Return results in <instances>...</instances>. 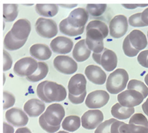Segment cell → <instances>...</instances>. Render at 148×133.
I'll list each match as a JSON object with an SVG mask.
<instances>
[{
	"label": "cell",
	"mask_w": 148,
	"mask_h": 133,
	"mask_svg": "<svg viewBox=\"0 0 148 133\" xmlns=\"http://www.w3.org/2000/svg\"><path fill=\"white\" fill-rule=\"evenodd\" d=\"M66 19L68 23L73 27H84L88 19V13L84 8H76L70 13Z\"/></svg>",
	"instance_id": "2e32d148"
},
{
	"label": "cell",
	"mask_w": 148,
	"mask_h": 133,
	"mask_svg": "<svg viewBox=\"0 0 148 133\" xmlns=\"http://www.w3.org/2000/svg\"><path fill=\"white\" fill-rule=\"evenodd\" d=\"M129 124H134L148 127V121L147 118L143 114L139 113H135L131 117L129 120Z\"/></svg>",
	"instance_id": "836d02e7"
},
{
	"label": "cell",
	"mask_w": 148,
	"mask_h": 133,
	"mask_svg": "<svg viewBox=\"0 0 148 133\" xmlns=\"http://www.w3.org/2000/svg\"><path fill=\"white\" fill-rule=\"evenodd\" d=\"M91 54V50L87 46L86 39H81L75 45L72 56L77 62H83L87 60Z\"/></svg>",
	"instance_id": "ffe728a7"
},
{
	"label": "cell",
	"mask_w": 148,
	"mask_h": 133,
	"mask_svg": "<svg viewBox=\"0 0 148 133\" xmlns=\"http://www.w3.org/2000/svg\"><path fill=\"white\" fill-rule=\"evenodd\" d=\"M145 99L143 95L135 90H125L117 95L119 103L127 108H134L141 104Z\"/></svg>",
	"instance_id": "ba28073f"
},
{
	"label": "cell",
	"mask_w": 148,
	"mask_h": 133,
	"mask_svg": "<svg viewBox=\"0 0 148 133\" xmlns=\"http://www.w3.org/2000/svg\"><path fill=\"white\" fill-rule=\"evenodd\" d=\"M15 133H32L29 129H28L27 127H22L18 128Z\"/></svg>",
	"instance_id": "c3c4849f"
},
{
	"label": "cell",
	"mask_w": 148,
	"mask_h": 133,
	"mask_svg": "<svg viewBox=\"0 0 148 133\" xmlns=\"http://www.w3.org/2000/svg\"><path fill=\"white\" fill-rule=\"evenodd\" d=\"M88 79L96 84H103L106 80V73L99 66L95 65H88L84 71Z\"/></svg>",
	"instance_id": "ac0fdd59"
},
{
	"label": "cell",
	"mask_w": 148,
	"mask_h": 133,
	"mask_svg": "<svg viewBox=\"0 0 148 133\" xmlns=\"http://www.w3.org/2000/svg\"><path fill=\"white\" fill-rule=\"evenodd\" d=\"M135 112L134 108H127L116 103L111 108L112 115L117 119L125 120L130 118Z\"/></svg>",
	"instance_id": "603a6c76"
},
{
	"label": "cell",
	"mask_w": 148,
	"mask_h": 133,
	"mask_svg": "<svg viewBox=\"0 0 148 133\" xmlns=\"http://www.w3.org/2000/svg\"><path fill=\"white\" fill-rule=\"evenodd\" d=\"M38 68V62L31 57L18 60L14 64V72L20 76H29L35 72Z\"/></svg>",
	"instance_id": "5b68a950"
},
{
	"label": "cell",
	"mask_w": 148,
	"mask_h": 133,
	"mask_svg": "<svg viewBox=\"0 0 148 133\" xmlns=\"http://www.w3.org/2000/svg\"><path fill=\"white\" fill-rule=\"evenodd\" d=\"M147 39H148V31H147Z\"/></svg>",
	"instance_id": "f5cc1de1"
},
{
	"label": "cell",
	"mask_w": 148,
	"mask_h": 133,
	"mask_svg": "<svg viewBox=\"0 0 148 133\" xmlns=\"http://www.w3.org/2000/svg\"><path fill=\"white\" fill-rule=\"evenodd\" d=\"M43 114L45 119L49 124L58 126L65 116V111L61 104L55 103L49 105Z\"/></svg>",
	"instance_id": "52a82bcc"
},
{
	"label": "cell",
	"mask_w": 148,
	"mask_h": 133,
	"mask_svg": "<svg viewBox=\"0 0 148 133\" xmlns=\"http://www.w3.org/2000/svg\"><path fill=\"white\" fill-rule=\"evenodd\" d=\"M124 124V122L116 120L111 125L110 132L111 133H120L119 131V127L121 125Z\"/></svg>",
	"instance_id": "7bdbcfd3"
},
{
	"label": "cell",
	"mask_w": 148,
	"mask_h": 133,
	"mask_svg": "<svg viewBox=\"0 0 148 133\" xmlns=\"http://www.w3.org/2000/svg\"><path fill=\"white\" fill-rule=\"evenodd\" d=\"M35 26L36 32L43 38H51L58 33L57 24L52 19L39 17L36 20Z\"/></svg>",
	"instance_id": "8992f818"
},
{
	"label": "cell",
	"mask_w": 148,
	"mask_h": 133,
	"mask_svg": "<svg viewBox=\"0 0 148 133\" xmlns=\"http://www.w3.org/2000/svg\"><path fill=\"white\" fill-rule=\"evenodd\" d=\"M142 21L147 26L148 25V8H146L141 14Z\"/></svg>",
	"instance_id": "bcb514c9"
},
{
	"label": "cell",
	"mask_w": 148,
	"mask_h": 133,
	"mask_svg": "<svg viewBox=\"0 0 148 133\" xmlns=\"http://www.w3.org/2000/svg\"><path fill=\"white\" fill-rule=\"evenodd\" d=\"M92 58L98 64L102 65L103 68L110 72L114 70L117 65V57L112 50L104 48L100 53H92Z\"/></svg>",
	"instance_id": "3957f363"
},
{
	"label": "cell",
	"mask_w": 148,
	"mask_h": 133,
	"mask_svg": "<svg viewBox=\"0 0 148 133\" xmlns=\"http://www.w3.org/2000/svg\"><path fill=\"white\" fill-rule=\"evenodd\" d=\"M46 81H43L41 83H40L38 86H37V88H36V93L37 95L38 96V97L43 101L46 102V103H50L51 102L45 97L44 92H43V87L44 86L46 83Z\"/></svg>",
	"instance_id": "b9f144b4"
},
{
	"label": "cell",
	"mask_w": 148,
	"mask_h": 133,
	"mask_svg": "<svg viewBox=\"0 0 148 133\" xmlns=\"http://www.w3.org/2000/svg\"><path fill=\"white\" fill-rule=\"evenodd\" d=\"M87 81L82 73H77L72 76L68 82L69 93L73 95H79L86 91Z\"/></svg>",
	"instance_id": "e0dca14e"
},
{
	"label": "cell",
	"mask_w": 148,
	"mask_h": 133,
	"mask_svg": "<svg viewBox=\"0 0 148 133\" xmlns=\"http://www.w3.org/2000/svg\"><path fill=\"white\" fill-rule=\"evenodd\" d=\"M60 31L61 33L70 36H76L83 33L84 27L75 28L72 27L68 22L67 19L62 20L59 24Z\"/></svg>",
	"instance_id": "484cf974"
},
{
	"label": "cell",
	"mask_w": 148,
	"mask_h": 133,
	"mask_svg": "<svg viewBox=\"0 0 148 133\" xmlns=\"http://www.w3.org/2000/svg\"><path fill=\"white\" fill-rule=\"evenodd\" d=\"M43 92L45 97L51 102L62 101L66 97L65 88L54 82L46 80L43 87Z\"/></svg>",
	"instance_id": "277c9868"
},
{
	"label": "cell",
	"mask_w": 148,
	"mask_h": 133,
	"mask_svg": "<svg viewBox=\"0 0 148 133\" xmlns=\"http://www.w3.org/2000/svg\"><path fill=\"white\" fill-rule=\"evenodd\" d=\"M86 94H87L86 91L85 92H84L82 94L77 95V96L73 95L69 93L68 99H69L71 102H72L73 104H82V102H83V101L85 99V97L86 96Z\"/></svg>",
	"instance_id": "60d3db41"
},
{
	"label": "cell",
	"mask_w": 148,
	"mask_h": 133,
	"mask_svg": "<svg viewBox=\"0 0 148 133\" xmlns=\"http://www.w3.org/2000/svg\"><path fill=\"white\" fill-rule=\"evenodd\" d=\"M57 133H69V132H66V131H59V132H57Z\"/></svg>",
	"instance_id": "816d5d0a"
},
{
	"label": "cell",
	"mask_w": 148,
	"mask_h": 133,
	"mask_svg": "<svg viewBox=\"0 0 148 133\" xmlns=\"http://www.w3.org/2000/svg\"><path fill=\"white\" fill-rule=\"evenodd\" d=\"M123 6H124L126 9H134L136 8L137 7H146L148 6V4H123Z\"/></svg>",
	"instance_id": "ee69618b"
},
{
	"label": "cell",
	"mask_w": 148,
	"mask_h": 133,
	"mask_svg": "<svg viewBox=\"0 0 148 133\" xmlns=\"http://www.w3.org/2000/svg\"><path fill=\"white\" fill-rule=\"evenodd\" d=\"M12 59L10 55L6 51L3 50V71H6L10 69L12 65Z\"/></svg>",
	"instance_id": "ab89813d"
},
{
	"label": "cell",
	"mask_w": 148,
	"mask_h": 133,
	"mask_svg": "<svg viewBox=\"0 0 148 133\" xmlns=\"http://www.w3.org/2000/svg\"><path fill=\"white\" fill-rule=\"evenodd\" d=\"M120 133H148V127L124 123L119 127Z\"/></svg>",
	"instance_id": "f546056e"
},
{
	"label": "cell",
	"mask_w": 148,
	"mask_h": 133,
	"mask_svg": "<svg viewBox=\"0 0 148 133\" xmlns=\"http://www.w3.org/2000/svg\"><path fill=\"white\" fill-rule=\"evenodd\" d=\"M106 4H88L86 6L87 11L92 16L102 15L106 9Z\"/></svg>",
	"instance_id": "d6a6232c"
},
{
	"label": "cell",
	"mask_w": 148,
	"mask_h": 133,
	"mask_svg": "<svg viewBox=\"0 0 148 133\" xmlns=\"http://www.w3.org/2000/svg\"><path fill=\"white\" fill-rule=\"evenodd\" d=\"M116 120H117L115 119H110L105 121L104 122L101 123L97 127V128L95 130L94 133H111V125Z\"/></svg>",
	"instance_id": "d590c367"
},
{
	"label": "cell",
	"mask_w": 148,
	"mask_h": 133,
	"mask_svg": "<svg viewBox=\"0 0 148 133\" xmlns=\"http://www.w3.org/2000/svg\"><path fill=\"white\" fill-rule=\"evenodd\" d=\"M80 126V119L79 116L71 115L66 117L62 122V127L64 130L74 132L78 130Z\"/></svg>",
	"instance_id": "4316f807"
},
{
	"label": "cell",
	"mask_w": 148,
	"mask_h": 133,
	"mask_svg": "<svg viewBox=\"0 0 148 133\" xmlns=\"http://www.w3.org/2000/svg\"><path fill=\"white\" fill-rule=\"evenodd\" d=\"M106 24L99 20H92L86 27V42L90 50L95 53H100L104 49V38L108 35Z\"/></svg>",
	"instance_id": "6da1fadb"
},
{
	"label": "cell",
	"mask_w": 148,
	"mask_h": 133,
	"mask_svg": "<svg viewBox=\"0 0 148 133\" xmlns=\"http://www.w3.org/2000/svg\"><path fill=\"white\" fill-rule=\"evenodd\" d=\"M122 47L125 55L130 57H133L136 56L139 52V50L134 48L130 43L128 35H127L124 38L123 42Z\"/></svg>",
	"instance_id": "1f68e13d"
},
{
	"label": "cell",
	"mask_w": 148,
	"mask_h": 133,
	"mask_svg": "<svg viewBox=\"0 0 148 133\" xmlns=\"http://www.w3.org/2000/svg\"><path fill=\"white\" fill-rule=\"evenodd\" d=\"M128 90H135L140 93L145 98L148 95V87L142 81L132 79L130 80L127 85Z\"/></svg>",
	"instance_id": "4dcf8cb0"
},
{
	"label": "cell",
	"mask_w": 148,
	"mask_h": 133,
	"mask_svg": "<svg viewBox=\"0 0 148 133\" xmlns=\"http://www.w3.org/2000/svg\"><path fill=\"white\" fill-rule=\"evenodd\" d=\"M3 109L5 110L13 106L15 103L16 99H15L14 96L12 94L6 91H4L3 93Z\"/></svg>",
	"instance_id": "74e56055"
},
{
	"label": "cell",
	"mask_w": 148,
	"mask_h": 133,
	"mask_svg": "<svg viewBox=\"0 0 148 133\" xmlns=\"http://www.w3.org/2000/svg\"><path fill=\"white\" fill-rule=\"evenodd\" d=\"M49 67L44 62H38V68L36 72L32 75L27 76V79L31 82H37L44 79L47 75Z\"/></svg>",
	"instance_id": "83f0119b"
},
{
	"label": "cell",
	"mask_w": 148,
	"mask_h": 133,
	"mask_svg": "<svg viewBox=\"0 0 148 133\" xmlns=\"http://www.w3.org/2000/svg\"><path fill=\"white\" fill-rule=\"evenodd\" d=\"M60 6H62L64 8H74V7L76 6L77 5H72V4L68 5V4H65V5H60Z\"/></svg>",
	"instance_id": "681fc988"
},
{
	"label": "cell",
	"mask_w": 148,
	"mask_h": 133,
	"mask_svg": "<svg viewBox=\"0 0 148 133\" xmlns=\"http://www.w3.org/2000/svg\"><path fill=\"white\" fill-rule=\"evenodd\" d=\"M7 121L14 127L25 125L28 122V117L24 112L18 108H12L5 113Z\"/></svg>",
	"instance_id": "4fadbf2b"
},
{
	"label": "cell",
	"mask_w": 148,
	"mask_h": 133,
	"mask_svg": "<svg viewBox=\"0 0 148 133\" xmlns=\"http://www.w3.org/2000/svg\"><path fill=\"white\" fill-rule=\"evenodd\" d=\"M39 123L40 127L48 133H54L57 132L60 128V125L52 126L49 124L45 119L44 114H42L39 118Z\"/></svg>",
	"instance_id": "e575fe53"
},
{
	"label": "cell",
	"mask_w": 148,
	"mask_h": 133,
	"mask_svg": "<svg viewBox=\"0 0 148 133\" xmlns=\"http://www.w3.org/2000/svg\"><path fill=\"white\" fill-rule=\"evenodd\" d=\"M142 13H137L131 15L128 19L130 25L134 27H143L147 26L142 20Z\"/></svg>",
	"instance_id": "8d00e7d4"
},
{
	"label": "cell",
	"mask_w": 148,
	"mask_h": 133,
	"mask_svg": "<svg viewBox=\"0 0 148 133\" xmlns=\"http://www.w3.org/2000/svg\"><path fill=\"white\" fill-rule=\"evenodd\" d=\"M3 133H14V128L10 124L3 122Z\"/></svg>",
	"instance_id": "f6af8a7d"
},
{
	"label": "cell",
	"mask_w": 148,
	"mask_h": 133,
	"mask_svg": "<svg viewBox=\"0 0 148 133\" xmlns=\"http://www.w3.org/2000/svg\"><path fill=\"white\" fill-rule=\"evenodd\" d=\"M147 63H148V58H147Z\"/></svg>",
	"instance_id": "db71d44e"
},
{
	"label": "cell",
	"mask_w": 148,
	"mask_h": 133,
	"mask_svg": "<svg viewBox=\"0 0 148 133\" xmlns=\"http://www.w3.org/2000/svg\"><path fill=\"white\" fill-rule=\"evenodd\" d=\"M29 53L33 57L39 60H47L51 57L52 54L51 50L49 46L41 43L31 46L29 48Z\"/></svg>",
	"instance_id": "44dd1931"
},
{
	"label": "cell",
	"mask_w": 148,
	"mask_h": 133,
	"mask_svg": "<svg viewBox=\"0 0 148 133\" xmlns=\"http://www.w3.org/2000/svg\"><path fill=\"white\" fill-rule=\"evenodd\" d=\"M128 35L130 43L136 49L140 51L147 46V40L146 35L142 31L139 29H134Z\"/></svg>",
	"instance_id": "7402d4cb"
},
{
	"label": "cell",
	"mask_w": 148,
	"mask_h": 133,
	"mask_svg": "<svg viewBox=\"0 0 148 133\" xmlns=\"http://www.w3.org/2000/svg\"><path fill=\"white\" fill-rule=\"evenodd\" d=\"M45 110L44 102L36 98L29 99L24 105V110L29 117H37L42 114Z\"/></svg>",
	"instance_id": "d6986e66"
},
{
	"label": "cell",
	"mask_w": 148,
	"mask_h": 133,
	"mask_svg": "<svg viewBox=\"0 0 148 133\" xmlns=\"http://www.w3.org/2000/svg\"><path fill=\"white\" fill-rule=\"evenodd\" d=\"M54 68L60 73L71 75L77 69V64L75 60L68 56H58L53 60Z\"/></svg>",
	"instance_id": "30bf717a"
},
{
	"label": "cell",
	"mask_w": 148,
	"mask_h": 133,
	"mask_svg": "<svg viewBox=\"0 0 148 133\" xmlns=\"http://www.w3.org/2000/svg\"><path fill=\"white\" fill-rule=\"evenodd\" d=\"M103 120V113L98 109L88 110L82 116L81 121L83 128L93 130L97 128Z\"/></svg>",
	"instance_id": "7c38bea8"
},
{
	"label": "cell",
	"mask_w": 148,
	"mask_h": 133,
	"mask_svg": "<svg viewBox=\"0 0 148 133\" xmlns=\"http://www.w3.org/2000/svg\"><path fill=\"white\" fill-rule=\"evenodd\" d=\"M144 80H145V82L146 83V85L148 86V73H147V74L145 76V79H144Z\"/></svg>",
	"instance_id": "f907efd6"
},
{
	"label": "cell",
	"mask_w": 148,
	"mask_h": 133,
	"mask_svg": "<svg viewBox=\"0 0 148 133\" xmlns=\"http://www.w3.org/2000/svg\"><path fill=\"white\" fill-rule=\"evenodd\" d=\"M109 99V94L105 90H95L90 93L85 101L86 105L91 109H98L104 106Z\"/></svg>",
	"instance_id": "8fae6325"
},
{
	"label": "cell",
	"mask_w": 148,
	"mask_h": 133,
	"mask_svg": "<svg viewBox=\"0 0 148 133\" xmlns=\"http://www.w3.org/2000/svg\"><path fill=\"white\" fill-rule=\"evenodd\" d=\"M50 46L54 53L65 54L69 53L72 50L73 43L69 38L58 36L51 41Z\"/></svg>",
	"instance_id": "9a60e30c"
},
{
	"label": "cell",
	"mask_w": 148,
	"mask_h": 133,
	"mask_svg": "<svg viewBox=\"0 0 148 133\" xmlns=\"http://www.w3.org/2000/svg\"><path fill=\"white\" fill-rule=\"evenodd\" d=\"M35 9L39 14L45 17H51L57 14L58 7L56 4H36Z\"/></svg>",
	"instance_id": "d4e9b609"
},
{
	"label": "cell",
	"mask_w": 148,
	"mask_h": 133,
	"mask_svg": "<svg viewBox=\"0 0 148 133\" xmlns=\"http://www.w3.org/2000/svg\"><path fill=\"white\" fill-rule=\"evenodd\" d=\"M147 58H148V50H143L141 51L138 56L137 60L139 64L142 66L148 68V63H147Z\"/></svg>",
	"instance_id": "f35d334b"
},
{
	"label": "cell",
	"mask_w": 148,
	"mask_h": 133,
	"mask_svg": "<svg viewBox=\"0 0 148 133\" xmlns=\"http://www.w3.org/2000/svg\"><path fill=\"white\" fill-rule=\"evenodd\" d=\"M128 21L127 17L123 14L114 16L109 23V34L114 38L123 36L128 30Z\"/></svg>",
	"instance_id": "9c48e42d"
},
{
	"label": "cell",
	"mask_w": 148,
	"mask_h": 133,
	"mask_svg": "<svg viewBox=\"0 0 148 133\" xmlns=\"http://www.w3.org/2000/svg\"><path fill=\"white\" fill-rule=\"evenodd\" d=\"M31 27L29 20L21 19L17 20L13 25L10 31L16 39L23 40L27 39L31 32Z\"/></svg>",
	"instance_id": "5bb4252c"
},
{
	"label": "cell",
	"mask_w": 148,
	"mask_h": 133,
	"mask_svg": "<svg viewBox=\"0 0 148 133\" xmlns=\"http://www.w3.org/2000/svg\"><path fill=\"white\" fill-rule=\"evenodd\" d=\"M3 15L5 21H14L18 15V5L17 4H3Z\"/></svg>",
	"instance_id": "f1b7e54d"
},
{
	"label": "cell",
	"mask_w": 148,
	"mask_h": 133,
	"mask_svg": "<svg viewBox=\"0 0 148 133\" xmlns=\"http://www.w3.org/2000/svg\"><path fill=\"white\" fill-rule=\"evenodd\" d=\"M142 108L143 112L148 116V98H147L146 101L142 104Z\"/></svg>",
	"instance_id": "7dc6e473"
},
{
	"label": "cell",
	"mask_w": 148,
	"mask_h": 133,
	"mask_svg": "<svg viewBox=\"0 0 148 133\" xmlns=\"http://www.w3.org/2000/svg\"><path fill=\"white\" fill-rule=\"evenodd\" d=\"M27 39L20 40L16 38L12 35L10 31H9L5 35L3 45L5 49L9 50H16L22 47L25 43Z\"/></svg>",
	"instance_id": "cb8c5ba5"
},
{
	"label": "cell",
	"mask_w": 148,
	"mask_h": 133,
	"mask_svg": "<svg viewBox=\"0 0 148 133\" xmlns=\"http://www.w3.org/2000/svg\"><path fill=\"white\" fill-rule=\"evenodd\" d=\"M129 79L127 72L122 68H118L111 73L106 80V87L107 91L112 94H116L127 86Z\"/></svg>",
	"instance_id": "7a4b0ae2"
}]
</instances>
